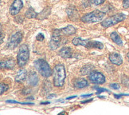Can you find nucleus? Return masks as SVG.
Here are the masks:
<instances>
[{
    "instance_id": "1",
    "label": "nucleus",
    "mask_w": 129,
    "mask_h": 115,
    "mask_svg": "<svg viewBox=\"0 0 129 115\" xmlns=\"http://www.w3.org/2000/svg\"><path fill=\"white\" fill-rule=\"evenodd\" d=\"M53 85L57 87H61L64 83L66 79V71L61 64L56 65L53 68Z\"/></svg>"
},
{
    "instance_id": "2",
    "label": "nucleus",
    "mask_w": 129,
    "mask_h": 115,
    "mask_svg": "<svg viewBox=\"0 0 129 115\" xmlns=\"http://www.w3.org/2000/svg\"><path fill=\"white\" fill-rule=\"evenodd\" d=\"M34 66L38 71V72L44 78H49L53 74V72L50 67H49V64L43 59L36 60L34 62Z\"/></svg>"
},
{
    "instance_id": "3",
    "label": "nucleus",
    "mask_w": 129,
    "mask_h": 115,
    "mask_svg": "<svg viewBox=\"0 0 129 115\" xmlns=\"http://www.w3.org/2000/svg\"><path fill=\"white\" fill-rule=\"evenodd\" d=\"M105 14L106 13L100 11H94L92 12L85 14V15L81 18V20L85 23L97 22L101 21V20L105 18Z\"/></svg>"
},
{
    "instance_id": "4",
    "label": "nucleus",
    "mask_w": 129,
    "mask_h": 115,
    "mask_svg": "<svg viewBox=\"0 0 129 115\" xmlns=\"http://www.w3.org/2000/svg\"><path fill=\"white\" fill-rule=\"evenodd\" d=\"M29 58V51L27 45L23 44L19 48V51L18 53V65L20 67H23L28 62V59Z\"/></svg>"
},
{
    "instance_id": "5",
    "label": "nucleus",
    "mask_w": 129,
    "mask_h": 115,
    "mask_svg": "<svg viewBox=\"0 0 129 115\" xmlns=\"http://www.w3.org/2000/svg\"><path fill=\"white\" fill-rule=\"evenodd\" d=\"M62 31L61 30H55L52 34V37L49 42V48L53 51L57 50L62 44Z\"/></svg>"
},
{
    "instance_id": "6",
    "label": "nucleus",
    "mask_w": 129,
    "mask_h": 115,
    "mask_svg": "<svg viewBox=\"0 0 129 115\" xmlns=\"http://www.w3.org/2000/svg\"><path fill=\"white\" fill-rule=\"evenodd\" d=\"M126 18V15L122 13L116 14L115 15H112L111 17H109L106 19H105L101 22V26L104 27H112L113 25H116L119 22H122L123 20H124Z\"/></svg>"
},
{
    "instance_id": "7",
    "label": "nucleus",
    "mask_w": 129,
    "mask_h": 115,
    "mask_svg": "<svg viewBox=\"0 0 129 115\" xmlns=\"http://www.w3.org/2000/svg\"><path fill=\"white\" fill-rule=\"evenodd\" d=\"M88 79L94 84L101 85L105 82V78L103 74L97 71H92L88 75Z\"/></svg>"
},
{
    "instance_id": "8",
    "label": "nucleus",
    "mask_w": 129,
    "mask_h": 115,
    "mask_svg": "<svg viewBox=\"0 0 129 115\" xmlns=\"http://www.w3.org/2000/svg\"><path fill=\"white\" fill-rule=\"evenodd\" d=\"M22 34L21 32H17L16 34H14V35H12L11 38H10L9 42L7 43L8 49L13 50L22 41Z\"/></svg>"
},
{
    "instance_id": "9",
    "label": "nucleus",
    "mask_w": 129,
    "mask_h": 115,
    "mask_svg": "<svg viewBox=\"0 0 129 115\" xmlns=\"http://www.w3.org/2000/svg\"><path fill=\"white\" fill-rule=\"evenodd\" d=\"M22 7H23V3L22 0H14L11 7H10V14L11 15H16L21 11Z\"/></svg>"
},
{
    "instance_id": "10",
    "label": "nucleus",
    "mask_w": 129,
    "mask_h": 115,
    "mask_svg": "<svg viewBox=\"0 0 129 115\" xmlns=\"http://www.w3.org/2000/svg\"><path fill=\"white\" fill-rule=\"evenodd\" d=\"M109 60H110L112 63L117 65V66H120L123 62L120 54H119L117 53H112L109 54Z\"/></svg>"
},
{
    "instance_id": "11",
    "label": "nucleus",
    "mask_w": 129,
    "mask_h": 115,
    "mask_svg": "<svg viewBox=\"0 0 129 115\" xmlns=\"http://www.w3.org/2000/svg\"><path fill=\"white\" fill-rule=\"evenodd\" d=\"M73 86L76 89H81V88H85L86 86H88V82L84 78H76L73 80Z\"/></svg>"
},
{
    "instance_id": "12",
    "label": "nucleus",
    "mask_w": 129,
    "mask_h": 115,
    "mask_svg": "<svg viewBox=\"0 0 129 115\" xmlns=\"http://www.w3.org/2000/svg\"><path fill=\"white\" fill-rule=\"evenodd\" d=\"M58 54L64 58H70L73 56V51L70 47H63L58 52Z\"/></svg>"
},
{
    "instance_id": "13",
    "label": "nucleus",
    "mask_w": 129,
    "mask_h": 115,
    "mask_svg": "<svg viewBox=\"0 0 129 115\" xmlns=\"http://www.w3.org/2000/svg\"><path fill=\"white\" fill-rule=\"evenodd\" d=\"M67 14L72 21H78V19L80 18L78 11L74 7H69V9H67Z\"/></svg>"
},
{
    "instance_id": "14",
    "label": "nucleus",
    "mask_w": 129,
    "mask_h": 115,
    "mask_svg": "<svg viewBox=\"0 0 129 115\" xmlns=\"http://www.w3.org/2000/svg\"><path fill=\"white\" fill-rule=\"evenodd\" d=\"M28 83L32 86H35L38 85V77L37 75V74L34 71H32V72L29 73V77H28Z\"/></svg>"
},
{
    "instance_id": "15",
    "label": "nucleus",
    "mask_w": 129,
    "mask_h": 115,
    "mask_svg": "<svg viewBox=\"0 0 129 115\" xmlns=\"http://www.w3.org/2000/svg\"><path fill=\"white\" fill-rule=\"evenodd\" d=\"M26 76H27V72H26V70H25V69L19 70L18 74H16L15 81L18 82H22L26 78Z\"/></svg>"
},
{
    "instance_id": "16",
    "label": "nucleus",
    "mask_w": 129,
    "mask_h": 115,
    "mask_svg": "<svg viewBox=\"0 0 129 115\" xmlns=\"http://www.w3.org/2000/svg\"><path fill=\"white\" fill-rule=\"evenodd\" d=\"M1 69H8L11 70L15 66V62L13 59H8L5 62H1Z\"/></svg>"
},
{
    "instance_id": "17",
    "label": "nucleus",
    "mask_w": 129,
    "mask_h": 115,
    "mask_svg": "<svg viewBox=\"0 0 129 115\" xmlns=\"http://www.w3.org/2000/svg\"><path fill=\"white\" fill-rule=\"evenodd\" d=\"M61 30L63 34H64V35H68V36L72 35V34H75L76 31H77V29L74 27L71 26V25H69V26H67L66 27L62 28Z\"/></svg>"
},
{
    "instance_id": "18",
    "label": "nucleus",
    "mask_w": 129,
    "mask_h": 115,
    "mask_svg": "<svg viewBox=\"0 0 129 115\" xmlns=\"http://www.w3.org/2000/svg\"><path fill=\"white\" fill-rule=\"evenodd\" d=\"M89 42L88 39H82L81 38H75L73 39V44L75 46H83V47H87V45Z\"/></svg>"
},
{
    "instance_id": "19",
    "label": "nucleus",
    "mask_w": 129,
    "mask_h": 115,
    "mask_svg": "<svg viewBox=\"0 0 129 115\" xmlns=\"http://www.w3.org/2000/svg\"><path fill=\"white\" fill-rule=\"evenodd\" d=\"M110 38L115 43H116L117 45H119V46H122L123 42H122L120 37L119 36V34L116 32H112L110 34Z\"/></svg>"
},
{
    "instance_id": "20",
    "label": "nucleus",
    "mask_w": 129,
    "mask_h": 115,
    "mask_svg": "<svg viewBox=\"0 0 129 115\" xmlns=\"http://www.w3.org/2000/svg\"><path fill=\"white\" fill-rule=\"evenodd\" d=\"M88 48H96V49H103V44L100 42L96 41H89L87 47Z\"/></svg>"
},
{
    "instance_id": "21",
    "label": "nucleus",
    "mask_w": 129,
    "mask_h": 115,
    "mask_svg": "<svg viewBox=\"0 0 129 115\" xmlns=\"http://www.w3.org/2000/svg\"><path fill=\"white\" fill-rule=\"evenodd\" d=\"M93 70V66L92 65H87L85 66L81 70V75H86V74H90Z\"/></svg>"
},
{
    "instance_id": "22",
    "label": "nucleus",
    "mask_w": 129,
    "mask_h": 115,
    "mask_svg": "<svg viewBox=\"0 0 129 115\" xmlns=\"http://www.w3.org/2000/svg\"><path fill=\"white\" fill-rule=\"evenodd\" d=\"M37 16H38L37 13L34 11V10L32 7H29L26 12V17L28 18H35Z\"/></svg>"
},
{
    "instance_id": "23",
    "label": "nucleus",
    "mask_w": 129,
    "mask_h": 115,
    "mask_svg": "<svg viewBox=\"0 0 129 115\" xmlns=\"http://www.w3.org/2000/svg\"><path fill=\"white\" fill-rule=\"evenodd\" d=\"M89 3L93 5H101L105 2V0H88Z\"/></svg>"
},
{
    "instance_id": "24",
    "label": "nucleus",
    "mask_w": 129,
    "mask_h": 115,
    "mask_svg": "<svg viewBox=\"0 0 129 115\" xmlns=\"http://www.w3.org/2000/svg\"><path fill=\"white\" fill-rule=\"evenodd\" d=\"M122 83L124 86H129V78L127 76H123L122 78Z\"/></svg>"
},
{
    "instance_id": "25",
    "label": "nucleus",
    "mask_w": 129,
    "mask_h": 115,
    "mask_svg": "<svg viewBox=\"0 0 129 115\" xmlns=\"http://www.w3.org/2000/svg\"><path fill=\"white\" fill-rule=\"evenodd\" d=\"M0 88H1V94H3L4 92H6L7 89H8V88H9V86H7V85H6V84H4V83H1V85H0Z\"/></svg>"
},
{
    "instance_id": "26",
    "label": "nucleus",
    "mask_w": 129,
    "mask_h": 115,
    "mask_svg": "<svg viewBox=\"0 0 129 115\" xmlns=\"http://www.w3.org/2000/svg\"><path fill=\"white\" fill-rule=\"evenodd\" d=\"M36 39L38 40V41L42 42V41H43V40H44V35H43L42 33L38 34V35H37V37H36Z\"/></svg>"
},
{
    "instance_id": "27",
    "label": "nucleus",
    "mask_w": 129,
    "mask_h": 115,
    "mask_svg": "<svg viewBox=\"0 0 129 115\" xmlns=\"http://www.w3.org/2000/svg\"><path fill=\"white\" fill-rule=\"evenodd\" d=\"M110 87L114 89H120V85H119L118 83H112L110 85Z\"/></svg>"
},
{
    "instance_id": "28",
    "label": "nucleus",
    "mask_w": 129,
    "mask_h": 115,
    "mask_svg": "<svg viewBox=\"0 0 129 115\" xmlns=\"http://www.w3.org/2000/svg\"><path fill=\"white\" fill-rule=\"evenodd\" d=\"M123 7L124 8H129V0H123Z\"/></svg>"
},
{
    "instance_id": "29",
    "label": "nucleus",
    "mask_w": 129,
    "mask_h": 115,
    "mask_svg": "<svg viewBox=\"0 0 129 115\" xmlns=\"http://www.w3.org/2000/svg\"><path fill=\"white\" fill-rule=\"evenodd\" d=\"M7 102H9V103H19L16 101H12V100H8V101H7Z\"/></svg>"
},
{
    "instance_id": "30",
    "label": "nucleus",
    "mask_w": 129,
    "mask_h": 115,
    "mask_svg": "<svg viewBox=\"0 0 129 115\" xmlns=\"http://www.w3.org/2000/svg\"><path fill=\"white\" fill-rule=\"evenodd\" d=\"M77 96H72V97H70V98H66V100H69V99H72V98H76Z\"/></svg>"
},
{
    "instance_id": "31",
    "label": "nucleus",
    "mask_w": 129,
    "mask_h": 115,
    "mask_svg": "<svg viewBox=\"0 0 129 115\" xmlns=\"http://www.w3.org/2000/svg\"><path fill=\"white\" fill-rule=\"evenodd\" d=\"M91 101H92V99H90V100H88V101H85V102H82V103H86V102H91Z\"/></svg>"
},
{
    "instance_id": "32",
    "label": "nucleus",
    "mask_w": 129,
    "mask_h": 115,
    "mask_svg": "<svg viewBox=\"0 0 129 115\" xmlns=\"http://www.w3.org/2000/svg\"><path fill=\"white\" fill-rule=\"evenodd\" d=\"M42 104H49V102H42Z\"/></svg>"
},
{
    "instance_id": "33",
    "label": "nucleus",
    "mask_w": 129,
    "mask_h": 115,
    "mask_svg": "<svg viewBox=\"0 0 129 115\" xmlns=\"http://www.w3.org/2000/svg\"><path fill=\"white\" fill-rule=\"evenodd\" d=\"M127 58H128V62H129V52H128V54H127Z\"/></svg>"
},
{
    "instance_id": "34",
    "label": "nucleus",
    "mask_w": 129,
    "mask_h": 115,
    "mask_svg": "<svg viewBox=\"0 0 129 115\" xmlns=\"http://www.w3.org/2000/svg\"><path fill=\"white\" fill-rule=\"evenodd\" d=\"M54 95H53V94H52V95H50V96H49V98H53Z\"/></svg>"
}]
</instances>
